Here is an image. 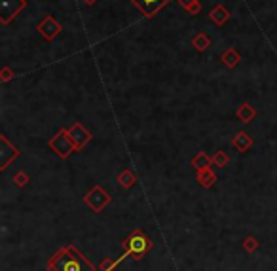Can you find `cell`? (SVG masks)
Masks as SVG:
<instances>
[{"mask_svg": "<svg viewBox=\"0 0 277 271\" xmlns=\"http://www.w3.org/2000/svg\"><path fill=\"white\" fill-rule=\"evenodd\" d=\"M52 271H91V266L80 254L65 251L55 256V260L52 262Z\"/></svg>", "mask_w": 277, "mask_h": 271, "instance_id": "6da1fadb", "label": "cell"}, {"mask_svg": "<svg viewBox=\"0 0 277 271\" xmlns=\"http://www.w3.org/2000/svg\"><path fill=\"white\" fill-rule=\"evenodd\" d=\"M27 6V0H0V23L8 25Z\"/></svg>", "mask_w": 277, "mask_h": 271, "instance_id": "7a4b0ae2", "label": "cell"}, {"mask_svg": "<svg viewBox=\"0 0 277 271\" xmlns=\"http://www.w3.org/2000/svg\"><path fill=\"white\" fill-rule=\"evenodd\" d=\"M36 31L40 33V36H42L44 40L50 42V40H53L57 34L63 31V27H61V23H59L53 16H46L40 23H38Z\"/></svg>", "mask_w": 277, "mask_h": 271, "instance_id": "3957f363", "label": "cell"}, {"mask_svg": "<svg viewBox=\"0 0 277 271\" xmlns=\"http://www.w3.org/2000/svg\"><path fill=\"white\" fill-rule=\"evenodd\" d=\"M129 2L137 8L142 16L148 17V19H152L163 6L169 4V0H129Z\"/></svg>", "mask_w": 277, "mask_h": 271, "instance_id": "277c9868", "label": "cell"}, {"mask_svg": "<svg viewBox=\"0 0 277 271\" xmlns=\"http://www.w3.org/2000/svg\"><path fill=\"white\" fill-rule=\"evenodd\" d=\"M50 146H52L53 150L59 154L61 157H67V155L76 148V146H74V142L70 140L69 131H61V133H57V135L52 138Z\"/></svg>", "mask_w": 277, "mask_h": 271, "instance_id": "5b68a950", "label": "cell"}, {"mask_svg": "<svg viewBox=\"0 0 277 271\" xmlns=\"http://www.w3.org/2000/svg\"><path fill=\"white\" fill-rule=\"evenodd\" d=\"M108 201H110V197L104 194L101 188H93L86 195V203L89 205L93 211H101Z\"/></svg>", "mask_w": 277, "mask_h": 271, "instance_id": "8992f818", "label": "cell"}, {"mask_svg": "<svg viewBox=\"0 0 277 271\" xmlns=\"http://www.w3.org/2000/svg\"><path fill=\"white\" fill-rule=\"evenodd\" d=\"M69 131V136L70 140L74 142V146L76 148H82V146H86L87 142H89V138H91V135L87 133L86 129L80 125V123H74L70 129H67Z\"/></svg>", "mask_w": 277, "mask_h": 271, "instance_id": "52a82bcc", "label": "cell"}, {"mask_svg": "<svg viewBox=\"0 0 277 271\" xmlns=\"http://www.w3.org/2000/svg\"><path fill=\"white\" fill-rule=\"evenodd\" d=\"M127 251L138 258V256H142L148 251V241L142 237L140 233H135V235H131L127 239Z\"/></svg>", "mask_w": 277, "mask_h": 271, "instance_id": "ba28073f", "label": "cell"}, {"mask_svg": "<svg viewBox=\"0 0 277 271\" xmlns=\"http://www.w3.org/2000/svg\"><path fill=\"white\" fill-rule=\"evenodd\" d=\"M209 19H211L215 25H218V27H220V25H224L226 21L230 19V12L226 10L222 4H218V6H215V8L209 12Z\"/></svg>", "mask_w": 277, "mask_h": 271, "instance_id": "9c48e42d", "label": "cell"}, {"mask_svg": "<svg viewBox=\"0 0 277 271\" xmlns=\"http://www.w3.org/2000/svg\"><path fill=\"white\" fill-rule=\"evenodd\" d=\"M220 61H222L228 68H234V67H237V63L241 61V57H239V53L234 50V48H228V50L222 53Z\"/></svg>", "mask_w": 277, "mask_h": 271, "instance_id": "30bf717a", "label": "cell"}, {"mask_svg": "<svg viewBox=\"0 0 277 271\" xmlns=\"http://www.w3.org/2000/svg\"><path fill=\"white\" fill-rule=\"evenodd\" d=\"M253 116H255V108L251 106V104H241L239 108H237V118L241 119V121H251L253 119Z\"/></svg>", "mask_w": 277, "mask_h": 271, "instance_id": "8fae6325", "label": "cell"}, {"mask_svg": "<svg viewBox=\"0 0 277 271\" xmlns=\"http://www.w3.org/2000/svg\"><path fill=\"white\" fill-rule=\"evenodd\" d=\"M234 144H236V148H237V150L245 152V150L253 144V140H251V136L245 135V133H237V136L234 138Z\"/></svg>", "mask_w": 277, "mask_h": 271, "instance_id": "7c38bea8", "label": "cell"}, {"mask_svg": "<svg viewBox=\"0 0 277 271\" xmlns=\"http://www.w3.org/2000/svg\"><path fill=\"white\" fill-rule=\"evenodd\" d=\"M192 46H194L198 51H205L209 46H211V42H209V38L205 36V34H198V36H194Z\"/></svg>", "mask_w": 277, "mask_h": 271, "instance_id": "4fadbf2b", "label": "cell"}, {"mask_svg": "<svg viewBox=\"0 0 277 271\" xmlns=\"http://www.w3.org/2000/svg\"><path fill=\"white\" fill-rule=\"evenodd\" d=\"M199 180H201L203 186H211V184L215 182V174H213L209 169H201V173H199Z\"/></svg>", "mask_w": 277, "mask_h": 271, "instance_id": "5bb4252c", "label": "cell"}, {"mask_svg": "<svg viewBox=\"0 0 277 271\" xmlns=\"http://www.w3.org/2000/svg\"><path fill=\"white\" fill-rule=\"evenodd\" d=\"M118 180H120L121 186L129 188V186H131V184H133V182H135V176H133V174H131L129 171H123V173H121L120 176H118Z\"/></svg>", "mask_w": 277, "mask_h": 271, "instance_id": "9a60e30c", "label": "cell"}, {"mask_svg": "<svg viewBox=\"0 0 277 271\" xmlns=\"http://www.w3.org/2000/svg\"><path fill=\"white\" fill-rule=\"evenodd\" d=\"M209 163H211V159H209L205 154H199L198 157H194V165H196L198 169H207Z\"/></svg>", "mask_w": 277, "mask_h": 271, "instance_id": "2e32d148", "label": "cell"}, {"mask_svg": "<svg viewBox=\"0 0 277 271\" xmlns=\"http://www.w3.org/2000/svg\"><path fill=\"white\" fill-rule=\"evenodd\" d=\"M186 12H188L190 16H198V14L201 12V2H199V0H196V2H192L190 6L186 8Z\"/></svg>", "mask_w": 277, "mask_h": 271, "instance_id": "e0dca14e", "label": "cell"}, {"mask_svg": "<svg viewBox=\"0 0 277 271\" xmlns=\"http://www.w3.org/2000/svg\"><path fill=\"white\" fill-rule=\"evenodd\" d=\"M226 161H228V157H226V154H224V152H218L217 155H215V163H217L218 167H222Z\"/></svg>", "mask_w": 277, "mask_h": 271, "instance_id": "ac0fdd59", "label": "cell"}, {"mask_svg": "<svg viewBox=\"0 0 277 271\" xmlns=\"http://www.w3.org/2000/svg\"><path fill=\"white\" fill-rule=\"evenodd\" d=\"M12 76H14L12 68H8V67L2 68V82H10V80H12Z\"/></svg>", "mask_w": 277, "mask_h": 271, "instance_id": "d6986e66", "label": "cell"}, {"mask_svg": "<svg viewBox=\"0 0 277 271\" xmlns=\"http://www.w3.org/2000/svg\"><path fill=\"white\" fill-rule=\"evenodd\" d=\"M25 180H27V178H25V174H18V176H16V182H18L19 186H23V184H25Z\"/></svg>", "mask_w": 277, "mask_h": 271, "instance_id": "ffe728a7", "label": "cell"}, {"mask_svg": "<svg viewBox=\"0 0 277 271\" xmlns=\"http://www.w3.org/2000/svg\"><path fill=\"white\" fill-rule=\"evenodd\" d=\"M192 2H196V0H178V4H180V6H182V8H184V10H186V8H188V6H190Z\"/></svg>", "mask_w": 277, "mask_h": 271, "instance_id": "44dd1931", "label": "cell"}, {"mask_svg": "<svg viewBox=\"0 0 277 271\" xmlns=\"http://www.w3.org/2000/svg\"><path fill=\"white\" fill-rule=\"evenodd\" d=\"M84 2H86L87 6H93V4H95V2H97V0H84Z\"/></svg>", "mask_w": 277, "mask_h": 271, "instance_id": "7402d4cb", "label": "cell"}]
</instances>
